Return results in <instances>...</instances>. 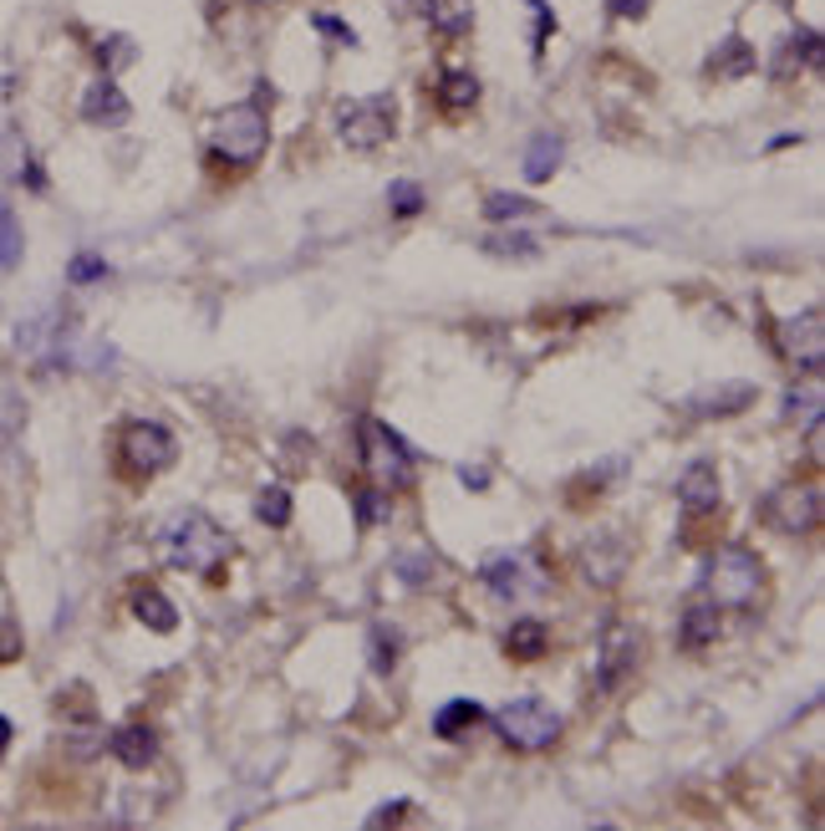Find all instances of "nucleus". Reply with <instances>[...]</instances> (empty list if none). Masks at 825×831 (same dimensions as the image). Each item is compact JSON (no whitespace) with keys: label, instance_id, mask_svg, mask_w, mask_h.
I'll use <instances>...</instances> for the list:
<instances>
[{"label":"nucleus","instance_id":"7c9ffc66","mask_svg":"<svg viewBox=\"0 0 825 831\" xmlns=\"http://www.w3.org/2000/svg\"><path fill=\"white\" fill-rule=\"evenodd\" d=\"M108 276V261H102V255H77L72 265H67V281H77V286H92V281H102Z\"/></svg>","mask_w":825,"mask_h":831},{"label":"nucleus","instance_id":"4c0bfd02","mask_svg":"<svg viewBox=\"0 0 825 831\" xmlns=\"http://www.w3.org/2000/svg\"><path fill=\"white\" fill-rule=\"evenodd\" d=\"M611 11L622 16V21H642V16L652 11V0H611Z\"/></svg>","mask_w":825,"mask_h":831},{"label":"nucleus","instance_id":"39448f33","mask_svg":"<svg viewBox=\"0 0 825 831\" xmlns=\"http://www.w3.org/2000/svg\"><path fill=\"white\" fill-rule=\"evenodd\" d=\"M393 133H397V102L387 92L357 97V102H342V108H336V138L347 148H357V154L383 148Z\"/></svg>","mask_w":825,"mask_h":831},{"label":"nucleus","instance_id":"a211bd4d","mask_svg":"<svg viewBox=\"0 0 825 831\" xmlns=\"http://www.w3.org/2000/svg\"><path fill=\"white\" fill-rule=\"evenodd\" d=\"M479 720H484V710H479L474 700H449L439 714H433V735H439V740H464Z\"/></svg>","mask_w":825,"mask_h":831},{"label":"nucleus","instance_id":"9b49d317","mask_svg":"<svg viewBox=\"0 0 825 831\" xmlns=\"http://www.w3.org/2000/svg\"><path fill=\"white\" fill-rule=\"evenodd\" d=\"M775 342H779V352H785V362H795V368H805V373H821V362H825L821 312H805V316H789V322H779Z\"/></svg>","mask_w":825,"mask_h":831},{"label":"nucleus","instance_id":"bb28decb","mask_svg":"<svg viewBox=\"0 0 825 831\" xmlns=\"http://www.w3.org/2000/svg\"><path fill=\"white\" fill-rule=\"evenodd\" d=\"M484 251L504 255V261H510V255H514V261H536L540 245L530 241V235H520V229H514V235H490V241H484Z\"/></svg>","mask_w":825,"mask_h":831},{"label":"nucleus","instance_id":"f3484780","mask_svg":"<svg viewBox=\"0 0 825 831\" xmlns=\"http://www.w3.org/2000/svg\"><path fill=\"white\" fill-rule=\"evenodd\" d=\"M754 72V47L744 37H724L718 41V51L708 57V77H724V82H734V77H749Z\"/></svg>","mask_w":825,"mask_h":831},{"label":"nucleus","instance_id":"e433bc0d","mask_svg":"<svg viewBox=\"0 0 825 831\" xmlns=\"http://www.w3.org/2000/svg\"><path fill=\"white\" fill-rule=\"evenodd\" d=\"M403 811H413L407 801H387V806H377L367 817V827H387V821H403Z\"/></svg>","mask_w":825,"mask_h":831},{"label":"nucleus","instance_id":"2f4dec72","mask_svg":"<svg viewBox=\"0 0 825 831\" xmlns=\"http://www.w3.org/2000/svg\"><path fill=\"white\" fill-rule=\"evenodd\" d=\"M312 26H316V31H326V37H332L336 47H357V31H352V26L342 21V16H326V11H316V16H312Z\"/></svg>","mask_w":825,"mask_h":831},{"label":"nucleus","instance_id":"c9c22d12","mask_svg":"<svg viewBox=\"0 0 825 831\" xmlns=\"http://www.w3.org/2000/svg\"><path fill=\"white\" fill-rule=\"evenodd\" d=\"M429 567H433L429 556H403V561H397V577H403V581H423V577H429Z\"/></svg>","mask_w":825,"mask_h":831},{"label":"nucleus","instance_id":"412c9836","mask_svg":"<svg viewBox=\"0 0 825 831\" xmlns=\"http://www.w3.org/2000/svg\"><path fill=\"white\" fill-rule=\"evenodd\" d=\"M439 102H443V113H469L479 102V77L474 72H443L439 77Z\"/></svg>","mask_w":825,"mask_h":831},{"label":"nucleus","instance_id":"ea45409f","mask_svg":"<svg viewBox=\"0 0 825 831\" xmlns=\"http://www.w3.org/2000/svg\"><path fill=\"white\" fill-rule=\"evenodd\" d=\"M6 750H11V720L0 714V760H6Z\"/></svg>","mask_w":825,"mask_h":831},{"label":"nucleus","instance_id":"6e6552de","mask_svg":"<svg viewBox=\"0 0 825 831\" xmlns=\"http://www.w3.org/2000/svg\"><path fill=\"white\" fill-rule=\"evenodd\" d=\"M122 465H128L132 475H164L174 459H179V439L168 434L164 423H154V419H132L128 429H122Z\"/></svg>","mask_w":825,"mask_h":831},{"label":"nucleus","instance_id":"2eb2a0df","mask_svg":"<svg viewBox=\"0 0 825 831\" xmlns=\"http://www.w3.org/2000/svg\"><path fill=\"white\" fill-rule=\"evenodd\" d=\"M108 750H112L118 765H128V771H148L154 755H158V735L148 730V724H122V730H112Z\"/></svg>","mask_w":825,"mask_h":831},{"label":"nucleus","instance_id":"72a5a7b5","mask_svg":"<svg viewBox=\"0 0 825 831\" xmlns=\"http://www.w3.org/2000/svg\"><path fill=\"white\" fill-rule=\"evenodd\" d=\"M811 413V419H815V413H821V388H805V393H801V388H795V393H789L785 398V413H789V419H795V413Z\"/></svg>","mask_w":825,"mask_h":831},{"label":"nucleus","instance_id":"cd10ccee","mask_svg":"<svg viewBox=\"0 0 825 831\" xmlns=\"http://www.w3.org/2000/svg\"><path fill=\"white\" fill-rule=\"evenodd\" d=\"M484 215L490 219H526V215H536V205H530V199H520V194H490V199H484Z\"/></svg>","mask_w":825,"mask_h":831},{"label":"nucleus","instance_id":"1a4fd4ad","mask_svg":"<svg viewBox=\"0 0 825 831\" xmlns=\"http://www.w3.org/2000/svg\"><path fill=\"white\" fill-rule=\"evenodd\" d=\"M637 658H642V633L627 623H611L601 648H597V688L601 694H617V688L627 684V674L637 668Z\"/></svg>","mask_w":825,"mask_h":831},{"label":"nucleus","instance_id":"0eeeda50","mask_svg":"<svg viewBox=\"0 0 825 831\" xmlns=\"http://www.w3.org/2000/svg\"><path fill=\"white\" fill-rule=\"evenodd\" d=\"M759 510H765V526H775L779 536H805V530L821 526L825 500H821V485L795 480V485H779V490H769Z\"/></svg>","mask_w":825,"mask_h":831},{"label":"nucleus","instance_id":"b1692460","mask_svg":"<svg viewBox=\"0 0 825 831\" xmlns=\"http://www.w3.org/2000/svg\"><path fill=\"white\" fill-rule=\"evenodd\" d=\"M26 255V235H21V219H16V209L0 199V271H16Z\"/></svg>","mask_w":825,"mask_h":831},{"label":"nucleus","instance_id":"20e7f679","mask_svg":"<svg viewBox=\"0 0 825 831\" xmlns=\"http://www.w3.org/2000/svg\"><path fill=\"white\" fill-rule=\"evenodd\" d=\"M362 470H367L372 490H403L407 480H413V449L403 444V434H397L393 423H377L367 419L362 423Z\"/></svg>","mask_w":825,"mask_h":831},{"label":"nucleus","instance_id":"f704fd0d","mask_svg":"<svg viewBox=\"0 0 825 831\" xmlns=\"http://www.w3.org/2000/svg\"><path fill=\"white\" fill-rule=\"evenodd\" d=\"M21 658V633H16V623H0V663Z\"/></svg>","mask_w":825,"mask_h":831},{"label":"nucleus","instance_id":"c756f323","mask_svg":"<svg viewBox=\"0 0 825 831\" xmlns=\"http://www.w3.org/2000/svg\"><path fill=\"white\" fill-rule=\"evenodd\" d=\"M387 205H393V215H419V209H423V189L413 179H397L393 189H387Z\"/></svg>","mask_w":825,"mask_h":831},{"label":"nucleus","instance_id":"393cba45","mask_svg":"<svg viewBox=\"0 0 825 831\" xmlns=\"http://www.w3.org/2000/svg\"><path fill=\"white\" fill-rule=\"evenodd\" d=\"M504 643H510L514 658H540V653L550 648V633H546V623H536V617H520Z\"/></svg>","mask_w":825,"mask_h":831},{"label":"nucleus","instance_id":"a878e982","mask_svg":"<svg viewBox=\"0 0 825 831\" xmlns=\"http://www.w3.org/2000/svg\"><path fill=\"white\" fill-rule=\"evenodd\" d=\"M479 577H484V587L500 592V597H514V592H520V561H510V556H494V561L479 571Z\"/></svg>","mask_w":825,"mask_h":831},{"label":"nucleus","instance_id":"6ab92c4d","mask_svg":"<svg viewBox=\"0 0 825 831\" xmlns=\"http://www.w3.org/2000/svg\"><path fill=\"white\" fill-rule=\"evenodd\" d=\"M419 6L443 37H464L469 26H474V0H419Z\"/></svg>","mask_w":825,"mask_h":831},{"label":"nucleus","instance_id":"473e14b6","mask_svg":"<svg viewBox=\"0 0 825 831\" xmlns=\"http://www.w3.org/2000/svg\"><path fill=\"white\" fill-rule=\"evenodd\" d=\"M97 57L108 61V77H112V67L132 57V41H128V37H108V41H97Z\"/></svg>","mask_w":825,"mask_h":831},{"label":"nucleus","instance_id":"4be33fe9","mask_svg":"<svg viewBox=\"0 0 825 831\" xmlns=\"http://www.w3.org/2000/svg\"><path fill=\"white\" fill-rule=\"evenodd\" d=\"M556 169H561V138H556V133H540L536 144H530V154H526V179L546 184Z\"/></svg>","mask_w":825,"mask_h":831},{"label":"nucleus","instance_id":"aec40b11","mask_svg":"<svg viewBox=\"0 0 825 831\" xmlns=\"http://www.w3.org/2000/svg\"><path fill=\"white\" fill-rule=\"evenodd\" d=\"M682 648H708L718 638V607L714 603H694L682 613V627H678Z\"/></svg>","mask_w":825,"mask_h":831},{"label":"nucleus","instance_id":"5701e85b","mask_svg":"<svg viewBox=\"0 0 825 831\" xmlns=\"http://www.w3.org/2000/svg\"><path fill=\"white\" fill-rule=\"evenodd\" d=\"M255 520L261 526H271V530H281V526H291V490L286 485H261V495H255Z\"/></svg>","mask_w":825,"mask_h":831},{"label":"nucleus","instance_id":"f03ea898","mask_svg":"<svg viewBox=\"0 0 825 831\" xmlns=\"http://www.w3.org/2000/svg\"><path fill=\"white\" fill-rule=\"evenodd\" d=\"M704 592L714 607H754L765 592V561L749 546H718L708 556L704 571Z\"/></svg>","mask_w":825,"mask_h":831},{"label":"nucleus","instance_id":"a19ab883","mask_svg":"<svg viewBox=\"0 0 825 831\" xmlns=\"http://www.w3.org/2000/svg\"><path fill=\"white\" fill-rule=\"evenodd\" d=\"M251 6H281V0H251Z\"/></svg>","mask_w":825,"mask_h":831},{"label":"nucleus","instance_id":"423d86ee","mask_svg":"<svg viewBox=\"0 0 825 831\" xmlns=\"http://www.w3.org/2000/svg\"><path fill=\"white\" fill-rule=\"evenodd\" d=\"M494 730H500V740L514 750H546L561 740L566 724H561V714L540 700H510L494 710Z\"/></svg>","mask_w":825,"mask_h":831},{"label":"nucleus","instance_id":"9d476101","mask_svg":"<svg viewBox=\"0 0 825 831\" xmlns=\"http://www.w3.org/2000/svg\"><path fill=\"white\" fill-rule=\"evenodd\" d=\"M576 567H581V577L591 581V587H617V581L627 577V567H632V546L622 541V536H591L581 551H576Z\"/></svg>","mask_w":825,"mask_h":831},{"label":"nucleus","instance_id":"dca6fc26","mask_svg":"<svg viewBox=\"0 0 825 831\" xmlns=\"http://www.w3.org/2000/svg\"><path fill=\"white\" fill-rule=\"evenodd\" d=\"M132 617L144 627H154V633H174L179 627V607L168 603L158 587H138L132 592Z\"/></svg>","mask_w":825,"mask_h":831},{"label":"nucleus","instance_id":"58836bf2","mask_svg":"<svg viewBox=\"0 0 825 831\" xmlns=\"http://www.w3.org/2000/svg\"><path fill=\"white\" fill-rule=\"evenodd\" d=\"M357 516H362V526L377 520V500H372V495H362V500H357Z\"/></svg>","mask_w":825,"mask_h":831},{"label":"nucleus","instance_id":"7ed1b4c3","mask_svg":"<svg viewBox=\"0 0 825 831\" xmlns=\"http://www.w3.org/2000/svg\"><path fill=\"white\" fill-rule=\"evenodd\" d=\"M265 144H271V118H265L261 102H235V108H225L215 118V138H209V148H215V158H225V164H255V158L265 154Z\"/></svg>","mask_w":825,"mask_h":831},{"label":"nucleus","instance_id":"c85d7f7f","mask_svg":"<svg viewBox=\"0 0 825 831\" xmlns=\"http://www.w3.org/2000/svg\"><path fill=\"white\" fill-rule=\"evenodd\" d=\"M397 653H403V638L387 633V627H377V633H372V668H377V674H393Z\"/></svg>","mask_w":825,"mask_h":831},{"label":"nucleus","instance_id":"f8f14e48","mask_svg":"<svg viewBox=\"0 0 825 831\" xmlns=\"http://www.w3.org/2000/svg\"><path fill=\"white\" fill-rule=\"evenodd\" d=\"M82 118L97 123V128H122V123L132 118V102L112 77H97V82L82 92Z\"/></svg>","mask_w":825,"mask_h":831},{"label":"nucleus","instance_id":"4468645a","mask_svg":"<svg viewBox=\"0 0 825 831\" xmlns=\"http://www.w3.org/2000/svg\"><path fill=\"white\" fill-rule=\"evenodd\" d=\"M718 470L708 465V459H698V465H688V470L678 475V506L694 510V516H704V510L718 506Z\"/></svg>","mask_w":825,"mask_h":831},{"label":"nucleus","instance_id":"f257e3e1","mask_svg":"<svg viewBox=\"0 0 825 831\" xmlns=\"http://www.w3.org/2000/svg\"><path fill=\"white\" fill-rule=\"evenodd\" d=\"M229 551H235V541L199 510H184V516H174L158 530V556L179 571H215Z\"/></svg>","mask_w":825,"mask_h":831},{"label":"nucleus","instance_id":"ddd939ff","mask_svg":"<svg viewBox=\"0 0 825 831\" xmlns=\"http://www.w3.org/2000/svg\"><path fill=\"white\" fill-rule=\"evenodd\" d=\"M759 398V388L754 383H718V388H704V393L688 398V413H698V419H729V413H744Z\"/></svg>","mask_w":825,"mask_h":831}]
</instances>
